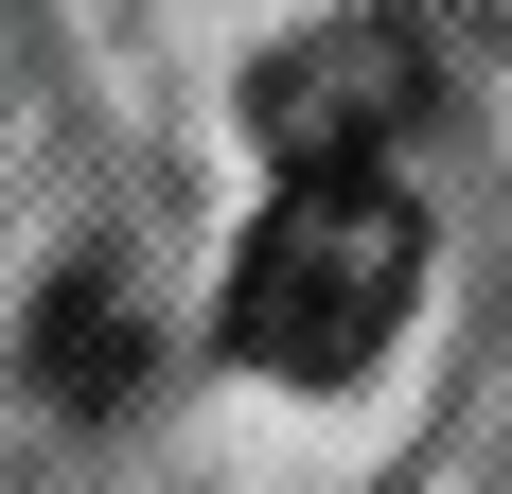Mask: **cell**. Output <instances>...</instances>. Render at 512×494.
Masks as SVG:
<instances>
[{"mask_svg": "<svg viewBox=\"0 0 512 494\" xmlns=\"http://www.w3.org/2000/svg\"><path fill=\"white\" fill-rule=\"evenodd\" d=\"M407 300H424V212H407V177H283L265 230L230 247V353L283 371V389L371 371Z\"/></svg>", "mask_w": 512, "mask_h": 494, "instance_id": "obj_1", "label": "cell"}, {"mask_svg": "<svg viewBox=\"0 0 512 494\" xmlns=\"http://www.w3.org/2000/svg\"><path fill=\"white\" fill-rule=\"evenodd\" d=\"M424 106H442L424 18H318L248 71V142H265V177H389V142Z\"/></svg>", "mask_w": 512, "mask_h": 494, "instance_id": "obj_2", "label": "cell"}, {"mask_svg": "<svg viewBox=\"0 0 512 494\" xmlns=\"http://www.w3.org/2000/svg\"><path fill=\"white\" fill-rule=\"evenodd\" d=\"M36 389L53 406H124V389H142V318H124L106 265H71V283L36 300Z\"/></svg>", "mask_w": 512, "mask_h": 494, "instance_id": "obj_3", "label": "cell"}, {"mask_svg": "<svg viewBox=\"0 0 512 494\" xmlns=\"http://www.w3.org/2000/svg\"><path fill=\"white\" fill-rule=\"evenodd\" d=\"M442 18H477V36H512V0H442Z\"/></svg>", "mask_w": 512, "mask_h": 494, "instance_id": "obj_4", "label": "cell"}]
</instances>
